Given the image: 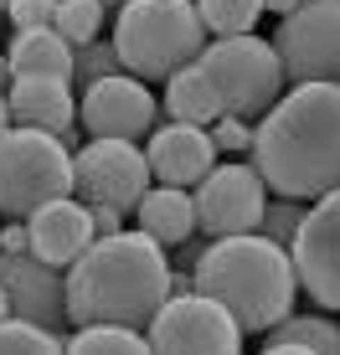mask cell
I'll list each match as a JSON object with an SVG mask.
<instances>
[{
    "mask_svg": "<svg viewBox=\"0 0 340 355\" xmlns=\"http://www.w3.org/2000/svg\"><path fill=\"white\" fill-rule=\"evenodd\" d=\"M253 170L269 196L305 206L340 191V83H305L278 98L253 124Z\"/></svg>",
    "mask_w": 340,
    "mask_h": 355,
    "instance_id": "1",
    "label": "cell"
},
{
    "mask_svg": "<svg viewBox=\"0 0 340 355\" xmlns=\"http://www.w3.org/2000/svg\"><path fill=\"white\" fill-rule=\"evenodd\" d=\"M170 252L144 232L129 227L119 237H99L67 268V324L150 329L155 314L170 304Z\"/></svg>",
    "mask_w": 340,
    "mask_h": 355,
    "instance_id": "2",
    "label": "cell"
},
{
    "mask_svg": "<svg viewBox=\"0 0 340 355\" xmlns=\"http://www.w3.org/2000/svg\"><path fill=\"white\" fill-rule=\"evenodd\" d=\"M191 278H196V293H206L212 304H222L232 314L242 335H269L273 324H284L294 314V299H299V273L289 248L258 237V232L206 242Z\"/></svg>",
    "mask_w": 340,
    "mask_h": 355,
    "instance_id": "3",
    "label": "cell"
},
{
    "mask_svg": "<svg viewBox=\"0 0 340 355\" xmlns=\"http://www.w3.org/2000/svg\"><path fill=\"white\" fill-rule=\"evenodd\" d=\"M114 52L129 78L139 83H170L180 67H196L212 46L196 0H124L114 16Z\"/></svg>",
    "mask_w": 340,
    "mask_h": 355,
    "instance_id": "4",
    "label": "cell"
},
{
    "mask_svg": "<svg viewBox=\"0 0 340 355\" xmlns=\"http://www.w3.org/2000/svg\"><path fill=\"white\" fill-rule=\"evenodd\" d=\"M62 196H72V150L57 134L10 124L0 134V216L31 222Z\"/></svg>",
    "mask_w": 340,
    "mask_h": 355,
    "instance_id": "5",
    "label": "cell"
},
{
    "mask_svg": "<svg viewBox=\"0 0 340 355\" xmlns=\"http://www.w3.org/2000/svg\"><path fill=\"white\" fill-rule=\"evenodd\" d=\"M206 83H212L216 103H222L227 119H263L278 98L289 93V78H284V62H278L273 42L263 36H227V42H212L201 52Z\"/></svg>",
    "mask_w": 340,
    "mask_h": 355,
    "instance_id": "6",
    "label": "cell"
},
{
    "mask_svg": "<svg viewBox=\"0 0 340 355\" xmlns=\"http://www.w3.org/2000/svg\"><path fill=\"white\" fill-rule=\"evenodd\" d=\"M155 175L139 144L124 139H88L72 155V196L83 206H108V211L135 216V206L150 196Z\"/></svg>",
    "mask_w": 340,
    "mask_h": 355,
    "instance_id": "7",
    "label": "cell"
},
{
    "mask_svg": "<svg viewBox=\"0 0 340 355\" xmlns=\"http://www.w3.org/2000/svg\"><path fill=\"white\" fill-rule=\"evenodd\" d=\"M273 52L289 88L340 83V0H305L294 16H284L273 31Z\"/></svg>",
    "mask_w": 340,
    "mask_h": 355,
    "instance_id": "8",
    "label": "cell"
},
{
    "mask_svg": "<svg viewBox=\"0 0 340 355\" xmlns=\"http://www.w3.org/2000/svg\"><path fill=\"white\" fill-rule=\"evenodd\" d=\"M144 340H150V355H242L237 320L196 288L176 293L144 329Z\"/></svg>",
    "mask_w": 340,
    "mask_h": 355,
    "instance_id": "9",
    "label": "cell"
},
{
    "mask_svg": "<svg viewBox=\"0 0 340 355\" xmlns=\"http://www.w3.org/2000/svg\"><path fill=\"white\" fill-rule=\"evenodd\" d=\"M196 201V232L206 242L222 237H248L263 222V206H269V186L253 165H216L212 175L191 191Z\"/></svg>",
    "mask_w": 340,
    "mask_h": 355,
    "instance_id": "10",
    "label": "cell"
},
{
    "mask_svg": "<svg viewBox=\"0 0 340 355\" xmlns=\"http://www.w3.org/2000/svg\"><path fill=\"white\" fill-rule=\"evenodd\" d=\"M78 129L88 139H124V144H139L160 129V103L155 93L144 88L139 78L119 72V78H103L93 88H83L78 98Z\"/></svg>",
    "mask_w": 340,
    "mask_h": 355,
    "instance_id": "11",
    "label": "cell"
},
{
    "mask_svg": "<svg viewBox=\"0 0 340 355\" xmlns=\"http://www.w3.org/2000/svg\"><path fill=\"white\" fill-rule=\"evenodd\" d=\"M289 258H294L299 288L320 309H340V191H330L325 201L309 206Z\"/></svg>",
    "mask_w": 340,
    "mask_h": 355,
    "instance_id": "12",
    "label": "cell"
},
{
    "mask_svg": "<svg viewBox=\"0 0 340 355\" xmlns=\"http://www.w3.org/2000/svg\"><path fill=\"white\" fill-rule=\"evenodd\" d=\"M0 288L10 299V320H26V324H42V329H62L67 324V273L46 268L42 258L21 252H0Z\"/></svg>",
    "mask_w": 340,
    "mask_h": 355,
    "instance_id": "13",
    "label": "cell"
},
{
    "mask_svg": "<svg viewBox=\"0 0 340 355\" xmlns=\"http://www.w3.org/2000/svg\"><path fill=\"white\" fill-rule=\"evenodd\" d=\"M6 108H10V124L57 134L72 155L88 144L83 129H78V98H72L67 78H16L6 88Z\"/></svg>",
    "mask_w": 340,
    "mask_h": 355,
    "instance_id": "14",
    "label": "cell"
},
{
    "mask_svg": "<svg viewBox=\"0 0 340 355\" xmlns=\"http://www.w3.org/2000/svg\"><path fill=\"white\" fill-rule=\"evenodd\" d=\"M144 160H150L155 186L196 191L216 170V144H212V134L196 129V124H160L144 139Z\"/></svg>",
    "mask_w": 340,
    "mask_h": 355,
    "instance_id": "15",
    "label": "cell"
},
{
    "mask_svg": "<svg viewBox=\"0 0 340 355\" xmlns=\"http://www.w3.org/2000/svg\"><path fill=\"white\" fill-rule=\"evenodd\" d=\"M26 227H31V258H42L46 268H57V273H67V268L99 242L93 237V216H88V206H83L78 196H62V201L42 206Z\"/></svg>",
    "mask_w": 340,
    "mask_h": 355,
    "instance_id": "16",
    "label": "cell"
},
{
    "mask_svg": "<svg viewBox=\"0 0 340 355\" xmlns=\"http://www.w3.org/2000/svg\"><path fill=\"white\" fill-rule=\"evenodd\" d=\"M135 232H144L150 242L160 248H180V242L196 237V201L191 191H176V186H150V196L135 206Z\"/></svg>",
    "mask_w": 340,
    "mask_h": 355,
    "instance_id": "17",
    "label": "cell"
},
{
    "mask_svg": "<svg viewBox=\"0 0 340 355\" xmlns=\"http://www.w3.org/2000/svg\"><path fill=\"white\" fill-rule=\"evenodd\" d=\"M6 62L16 78H67L72 83V46L52 26L42 31H16L6 42Z\"/></svg>",
    "mask_w": 340,
    "mask_h": 355,
    "instance_id": "18",
    "label": "cell"
},
{
    "mask_svg": "<svg viewBox=\"0 0 340 355\" xmlns=\"http://www.w3.org/2000/svg\"><path fill=\"white\" fill-rule=\"evenodd\" d=\"M165 114L170 124H196V129H212L216 119H222V103H216L212 83H206L201 67H180L176 78L165 83Z\"/></svg>",
    "mask_w": 340,
    "mask_h": 355,
    "instance_id": "19",
    "label": "cell"
},
{
    "mask_svg": "<svg viewBox=\"0 0 340 355\" xmlns=\"http://www.w3.org/2000/svg\"><path fill=\"white\" fill-rule=\"evenodd\" d=\"M263 345H305L309 355H340V324L325 314H289L263 335Z\"/></svg>",
    "mask_w": 340,
    "mask_h": 355,
    "instance_id": "20",
    "label": "cell"
},
{
    "mask_svg": "<svg viewBox=\"0 0 340 355\" xmlns=\"http://www.w3.org/2000/svg\"><path fill=\"white\" fill-rule=\"evenodd\" d=\"M196 16L212 42H227V36H253L263 16V0H196Z\"/></svg>",
    "mask_w": 340,
    "mask_h": 355,
    "instance_id": "21",
    "label": "cell"
},
{
    "mask_svg": "<svg viewBox=\"0 0 340 355\" xmlns=\"http://www.w3.org/2000/svg\"><path fill=\"white\" fill-rule=\"evenodd\" d=\"M67 355H150V340H144V329L88 324L67 335Z\"/></svg>",
    "mask_w": 340,
    "mask_h": 355,
    "instance_id": "22",
    "label": "cell"
},
{
    "mask_svg": "<svg viewBox=\"0 0 340 355\" xmlns=\"http://www.w3.org/2000/svg\"><path fill=\"white\" fill-rule=\"evenodd\" d=\"M103 16H108V10L99 6V0H57V21H52V31L62 36V42L72 46V52H78V46L99 42Z\"/></svg>",
    "mask_w": 340,
    "mask_h": 355,
    "instance_id": "23",
    "label": "cell"
},
{
    "mask_svg": "<svg viewBox=\"0 0 340 355\" xmlns=\"http://www.w3.org/2000/svg\"><path fill=\"white\" fill-rule=\"evenodd\" d=\"M0 355H67V340L26 320H0Z\"/></svg>",
    "mask_w": 340,
    "mask_h": 355,
    "instance_id": "24",
    "label": "cell"
},
{
    "mask_svg": "<svg viewBox=\"0 0 340 355\" xmlns=\"http://www.w3.org/2000/svg\"><path fill=\"white\" fill-rule=\"evenodd\" d=\"M309 206L305 201H289V196H269V206H263V222H258V237L278 242V248H294L299 227H305Z\"/></svg>",
    "mask_w": 340,
    "mask_h": 355,
    "instance_id": "25",
    "label": "cell"
},
{
    "mask_svg": "<svg viewBox=\"0 0 340 355\" xmlns=\"http://www.w3.org/2000/svg\"><path fill=\"white\" fill-rule=\"evenodd\" d=\"M119 72H124V62H119L114 42H88L72 52V83H83V88H93L103 78H119Z\"/></svg>",
    "mask_w": 340,
    "mask_h": 355,
    "instance_id": "26",
    "label": "cell"
},
{
    "mask_svg": "<svg viewBox=\"0 0 340 355\" xmlns=\"http://www.w3.org/2000/svg\"><path fill=\"white\" fill-rule=\"evenodd\" d=\"M206 134H212L216 155H253V124H248V119H227L222 114Z\"/></svg>",
    "mask_w": 340,
    "mask_h": 355,
    "instance_id": "27",
    "label": "cell"
},
{
    "mask_svg": "<svg viewBox=\"0 0 340 355\" xmlns=\"http://www.w3.org/2000/svg\"><path fill=\"white\" fill-rule=\"evenodd\" d=\"M6 21L16 31H42V26H52V21H57V0H10Z\"/></svg>",
    "mask_w": 340,
    "mask_h": 355,
    "instance_id": "28",
    "label": "cell"
},
{
    "mask_svg": "<svg viewBox=\"0 0 340 355\" xmlns=\"http://www.w3.org/2000/svg\"><path fill=\"white\" fill-rule=\"evenodd\" d=\"M0 252H10V258L31 252V227L26 222H6V227H0Z\"/></svg>",
    "mask_w": 340,
    "mask_h": 355,
    "instance_id": "29",
    "label": "cell"
},
{
    "mask_svg": "<svg viewBox=\"0 0 340 355\" xmlns=\"http://www.w3.org/2000/svg\"><path fill=\"white\" fill-rule=\"evenodd\" d=\"M88 216H93V237H119V232H129V227H124V222H129L124 211H108V206H88Z\"/></svg>",
    "mask_w": 340,
    "mask_h": 355,
    "instance_id": "30",
    "label": "cell"
},
{
    "mask_svg": "<svg viewBox=\"0 0 340 355\" xmlns=\"http://www.w3.org/2000/svg\"><path fill=\"white\" fill-rule=\"evenodd\" d=\"M299 6H305V0H263V10H273L278 21H284V16H294Z\"/></svg>",
    "mask_w": 340,
    "mask_h": 355,
    "instance_id": "31",
    "label": "cell"
},
{
    "mask_svg": "<svg viewBox=\"0 0 340 355\" xmlns=\"http://www.w3.org/2000/svg\"><path fill=\"white\" fill-rule=\"evenodd\" d=\"M263 355H309L305 345H263Z\"/></svg>",
    "mask_w": 340,
    "mask_h": 355,
    "instance_id": "32",
    "label": "cell"
},
{
    "mask_svg": "<svg viewBox=\"0 0 340 355\" xmlns=\"http://www.w3.org/2000/svg\"><path fill=\"white\" fill-rule=\"evenodd\" d=\"M16 83V72H10V62H6V46H0V88H10Z\"/></svg>",
    "mask_w": 340,
    "mask_h": 355,
    "instance_id": "33",
    "label": "cell"
},
{
    "mask_svg": "<svg viewBox=\"0 0 340 355\" xmlns=\"http://www.w3.org/2000/svg\"><path fill=\"white\" fill-rule=\"evenodd\" d=\"M10 129V108H6V88H0V134Z\"/></svg>",
    "mask_w": 340,
    "mask_h": 355,
    "instance_id": "34",
    "label": "cell"
},
{
    "mask_svg": "<svg viewBox=\"0 0 340 355\" xmlns=\"http://www.w3.org/2000/svg\"><path fill=\"white\" fill-rule=\"evenodd\" d=\"M0 320H10V299H6V288H0Z\"/></svg>",
    "mask_w": 340,
    "mask_h": 355,
    "instance_id": "35",
    "label": "cell"
},
{
    "mask_svg": "<svg viewBox=\"0 0 340 355\" xmlns=\"http://www.w3.org/2000/svg\"><path fill=\"white\" fill-rule=\"evenodd\" d=\"M99 6H103V10H108V6H124V0H99Z\"/></svg>",
    "mask_w": 340,
    "mask_h": 355,
    "instance_id": "36",
    "label": "cell"
},
{
    "mask_svg": "<svg viewBox=\"0 0 340 355\" xmlns=\"http://www.w3.org/2000/svg\"><path fill=\"white\" fill-rule=\"evenodd\" d=\"M6 10H10V0H0V16H6Z\"/></svg>",
    "mask_w": 340,
    "mask_h": 355,
    "instance_id": "37",
    "label": "cell"
}]
</instances>
